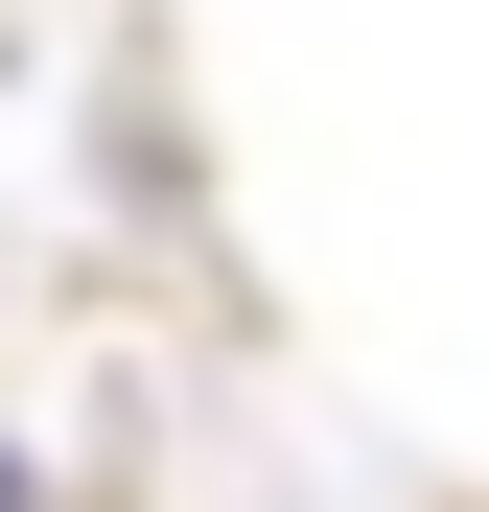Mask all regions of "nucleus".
I'll return each instance as SVG.
<instances>
[{
  "mask_svg": "<svg viewBox=\"0 0 489 512\" xmlns=\"http://www.w3.org/2000/svg\"><path fill=\"white\" fill-rule=\"evenodd\" d=\"M0 512H47V489H24V443H0Z\"/></svg>",
  "mask_w": 489,
  "mask_h": 512,
  "instance_id": "obj_1",
  "label": "nucleus"
}]
</instances>
